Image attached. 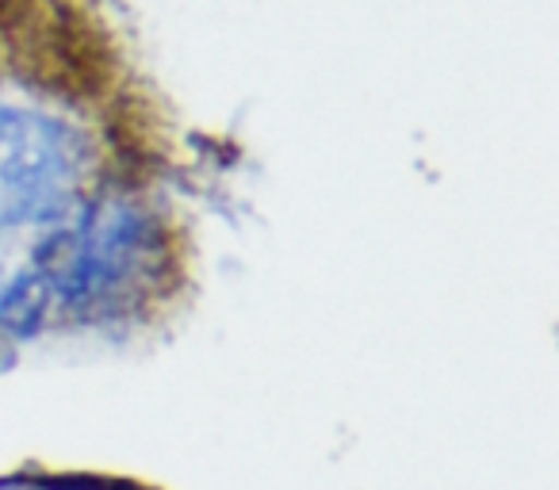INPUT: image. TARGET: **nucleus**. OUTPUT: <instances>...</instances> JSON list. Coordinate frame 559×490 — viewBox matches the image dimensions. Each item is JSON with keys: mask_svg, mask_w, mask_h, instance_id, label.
I'll use <instances>...</instances> for the list:
<instances>
[{"mask_svg": "<svg viewBox=\"0 0 559 490\" xmlns=\"http://www.w3.org/2000/svg\"><path fill=\"white\" fill-rule=\"evenodd\" d=\"M162 268V226L131 200H100L58 226L0 284V334L32 337L50 319L127 311Z\"/></svg>", "mask_w": 559, "mask_h": 490, "instance_id": "f257e3e1", "label": "nucleus"}, {"mask_svg": "<svg viewBox=\"0 0 559 490\" xmlns=\"http://www.w3.org/2000/svg\"><path fill=\"white\" fill-rule=\"evenodd\" d=\"M81 142L58 119L0 108V223H55L81 184Z\"/></svg>", "mask_w": 559, "mask_h": 490, "instance_id": "f03ea898", "label": "nucleus"}]
</instances>
